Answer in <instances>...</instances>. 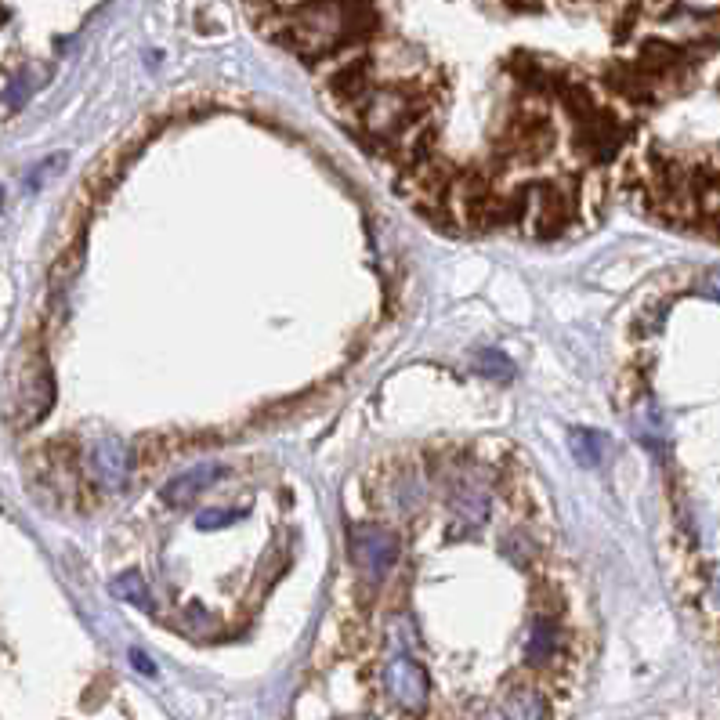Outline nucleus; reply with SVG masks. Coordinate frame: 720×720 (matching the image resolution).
<instances>
[{
    "label": "nucleus",
    "mask_w": 720,
    "mask_h": 720,
    "mask_svg": "<svg viewBox=\"0 0 720 720\" xmlns=\"http://www.w3.org/2000/svg\"><path fill=\"white\" fill-rule=\"evenodd\" d=\"M323 87H326V98H330L333 105H351V109H359V105L373 95V62H370V55L355 51L351 58H344L333 73H326Z\"/></svg>",
    "instance_id": "obj_5"
},
{
    "label": "nucleus",
    "mask_w": 720,
    "mask_h": 720,
    "mask_svg": "<svg viewBox=\"0 0 720 720\" xmlns=\"http://www.w3.org/2000/svg\"><path fill=\"white\" fill-rule=\"evenodd\" d=\"M511 11H540L543 8V0H503Z\"/></svg>",
    "instance_id": "obj_20"
},
{
    "label": "nucleus",
    "mask_w": 720,
    "mask_h": 720,
    "mask_svg": "<svg viewBox=\"0 0 720 720\" xmlns=\"http://www.w3.org/2000/svg\"><path fill=\"white\" fill-rule=\"evenodd\" d=\"M529 203H532V210L525 214V221H529V232L536 239L561 236L565 225L572 221L569 192L561 189V185H554V181H547V185H540V189H532Z\"/></svg>",
    "instance_id": "obj_6"
},
{
    "label": "nucleus",
    "mask_w": 720,
    "mask_h": 720,
    "mask_svg": "<svg viewBox=\"0 0 720 720\" xmlns=\"http://www.w3.org/2000/svg\"><path fill=\"white\" fill-rule=\"evenodd\" d=\"M348 554H351V561H355V569L377 583V579H384L391 569H395L402 547H398L395 532L380 529V525H351Z\"/></svg>",
    "instance_id": "obj_3"
},
{
    "label": "nucleus",
    "mask_w": 720,
    "mask_h": 720,
    "mask_svg": "<svg viewBox=\"0 0 720 720\" xmlns=\"http://www.w3.org/2000/svg\"><path fill=\"white\" fill-rule=\"evenodd\" d=\"M113 594L120 597V601H127V605L142 608V612H152L156 608V601H152V590L149 583H145L142 572H124V576L113 579Z\"/></svg>",
    "instance_id": "obj_13"
},
{
    "label": "nucleus",
    "mask_w": 720,
    "mask_h": 720,
    "mask_svg": "<svg viewBox=\"0 0 720 720\" xmlns=\"http://www.w3.org/2000/svg\"><path fill=\"white\" fill-rule=\"evenodd\" d=\"M558 652V623L554 619H532L529 637H525V659L532 666H547Z\"/></svg>",
    "instance_id": "obj_11"
},
{
    "label": "nucleus",
    "mask_w": 720,
    "mask_h": 720,
    "mask_svg": "<svg viewBox=\"0 0 720 720\" xmlns=\"http://www.w3.org/2000/svg\"><path fill=\"white\" fill-rule=\"evenodd\" d=\"M351 720H380V717H351Z\"/></svg>",
    "instance_id": "obj_22"
},
{
    "label": "nucleus",
    "mask_w": 720,
    "mask_h": 720,
    "mask_svg": "<svg viewBox=\"0 0 720 720\" xmlns=\"http://www.w3.org/2000/svg\"><path fill=\"white\" fill-rule=\"evenodd\" d=\"M131 663H134V670H138V673H149V677L156 673V663H152V659H149L145 652H138V648L131 652Z\"/></svg>",
    "instance_id": "obj_19"
},
{
    "label": "nucleus",
    "mask_w": 720,
    "mask_h": 720,
    "mask_svg": "<svg viewBox=\"0 0 720 720\" xmlns=\"http://www.w3.org/2000/svg\"><path fill=\"white\" fill-rule=\"evenodd\" d=\"M478 362H482V366H478V370L482 373H489V377H511V362L503 359L500 351H482V355H478Z\"/></svg>",
    "instance_id": "obj_17"
},
{
    "label": "nucleus",
    "mask_w": 720,
    "mask_h": 720,
    "mask_svg": "<svg viewBox=\"0 0 720 720\" xmlns=\"http://www.w3.org/2000/svg\"><path fill=\"white\" fill-rule=\"evenodd\" d=\"M569 449L583 467H597L601 464V456H605V449H608V438L597 435V431H590V427H583V431H572L569 435Z\"/></svg>",
    "instance_id": "obj_14"
},
{
    "label": "nucleus",
    "mask_w": 720,
    "mask_h": 720,
    "mask_svg": "<svg viewBox=\"0 0 720 720\" xmlns=\"http://www.w3.org/2000/svg\"><path fill=\"white\" fill-rule=\"evenodd\" d=\"M489 511H493V496L482 482L474 478H456L449 485V514H453V536L456 532H478L489 522Z\"/></svg>",
    "instance_id": "obj_7"
},
{
    "label": "nucleus",
    "mask_w": 720,
    "mask_h": 720,
    "mask_svg": "<svg viewBox=\"0 0 720 720\" xmlns=\"http://www.w3.org/2000/svg\"><path fill=\"white\" fill-rule=\"evenodd\" d=\"M623 142H626L623 124L608 109H597L594 116L579 120V145L587 149V156L594 163H612V156L623 149Z\"/></svg>",
    "instance_id": "obj_9"
},
{
    "label": "nucleus",
    "mask_w": 720,
    "mask_h": 720,
    "mask_svg": "<svg viewBox=\"0 0 720 720\" xmlns=\"http://www.w3.org/2000/svg\"><path fill=\"white\" fill-rule=\"evenodd\" d=\"M536 540H532L529 532L525 529H514V532H507V536H503L500 540V554L503 558H511L514 565H518V569H525V565H529L532 558H536Z\"/></svg>",
    "instance_id": "obj_15"
},
{
    "label": "nucleus",
    "mask_w": 720,
    "mask_h": 720,
    "mask_svg": "<svg viewBox=\"0 0 720 720\" xmlns=\"http://www.w3.org/2000/svg\"><path fill=\"white\" fill-rule=\"evenodd\" d=\"M0 199H4V189H0Z\"/></svg>",
    "instance_id": "obj_23"
},
{
    "label": "nucleus",
    "mask_w": 720,
    "mask_h": 720,
    "mask_svg": "<svg viewBox=\"0 0 720 720\" xmlns=\"http://www.w3.org/2000/svg\"><path fill=\"white\" fill-rule=\"evenodd\" d=\"M648 4H652V8H655V11H663V8H666V4H670V0H648Z\"/></svg>",
    "instance_id": "obj_21"
},
{
    "label": "nucleus",
    "mask_w": 720,
    "mask_h": 720,
    "mask_svg": "<svg viewBox=\"0 0 720 720\" xmlns=\"http://www.w3.org/2000/svg\"><path fill=\"white\" fill-rule=\"evenodd\" d=\"M558 142V127L543 109H522L500 138L503 160H543Z\"/></svg>",
    "instance_id": "obj_2"
},
{
    "label": "nucleus",
    "mask_w": 720,
    "mask_h": 720,
    "mask_svg": "<svg viewBox=\"0 0 720 720\" xmlns=\"http://www.w3.org/2000/svg\"><path fill=\"white\" fill-rule=\"evenodd\" d=\"M87 467L102 489H124L131 482L134 471V453L120 442V438H98L87 449Z\"/></svg>",
    "instance_id": "obj_8"
},
{
    "label": "nucleus",
    "mask_w": 720,
    "mask_h": 720,
    "mask_svg": "<svg viewBox=\"0 0 720 720\" xmlns=\"http://www.w3.org/2000/svg\"><path fill=\"white\" fill-rule=\"evenodd\" d=\"M239 518H243V511H232V507H214V511H199L196 514V525L199 529H225V525H236Z\"/></svg>",
    "instance_id": "obj_16"
},
{
    "label": "nucleus",
    "mask_w": 720,
    "mask_h": 720,
    "mask_svg": "<svg viewBox=\"0 0 720 720\" xmlns=\"http://www.w3.org/2000/svg\"><path fill=\"white\" fill-rule=\"evenodd\" d=\"M503 720H547V699L536 688H514L503 699Z\"/></svg>",
    "instance_id": "obj_12"
},
{
    "label": "nucleus",
    "mask_w": 720,
    "mask_h": 720,
    "mask_svg": "<svg viewBox=\"0 0 720 720\" xmlns=\"http://www.w3.org/2000/svg\"><path fill=\"white\" fill-rule=\"evenodd\" d=\"M218 478H221V464H196L163 485V500L171 503V507H189V503H196V496L207 493Z\"/></svg>",
    "instance_id": "obj_10"
},
{
    "label": "nucleus",
    "mask_w": 720,
    "mask_h": 720,
    "mask_svg": "<svg viewBox=\"0 0 720 720\" xmlns=\"http://www.w3.org/2000/svg\"><path fill=\"white\" fill-rule=\"evenodd\" d=\"M384 688H388L391 702L409 717H420L427 710V702H431L427 670L409 655H391L388 666H384Z\"/></svg>",
    "instance_id": "obj_4"
},
{
    "label": "nucleus",
    "mask_w": 720,
    "mask_h": 720,
    "mask_svg": "<svg viewBox=\"0 0 720 720\" xmlns=\"http://www.w3.org/2000/svg\"><path fill=\"white\" fill-rule=\"evenodd\" d=\"M695 290L706 294V297H713V301H720V268H713V272L702 275L699 283H695Z\"/></svg>",
    "instance_id": "obj_18"
},
{
    "label": "nucleus",
    "mask_w": 720,
    "mask_h": 720,
    "mask_svg": "<svg viewBox=\"0 0 720 720\" xmlns=\"http://www.w3.org/2000/svg\"><path fill=\"white\" fill-rule=\"evenodd\" d=\"M15 380H11V402L8 417L11 427H33L48 417V409L55 406V377L40 348H26V362H15Z\"/></svg>",
    "instance_id": "obj_1"
}]
</instances>
